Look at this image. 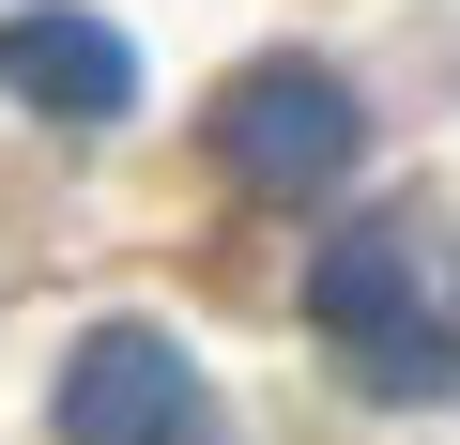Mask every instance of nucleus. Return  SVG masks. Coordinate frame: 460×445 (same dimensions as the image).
<instances>
[{
    "label": "nucleus",
    "mask_w": 460,
    "mask_h": 445,
    "mask_svg": "<svg viewBox=\"0 0 460 445\" xmlns=\"http://www.w3.org/2000/svg\"><path fill=\"white\" fill-rule=\"evenodd\" d=\"M307 323L338 338V369L368 399H445L460 384V292H429V231L414 215H353L307 262Z\"/></svg>",
    "instance_id": "obj_1"
},
{
    "label": "nucleus",
    "mask_w": 460,
    "mask_h": 445,
    "mask_svg": "<svg viewBox=\"0 0 460 445\" xmlns=\"http://www.w3.org/2000/svg\"><path fill=\"white\" fill-rule=\"evenodd\" d=\"M199 138H215V169L246 184V200H338L368 169V93L338 62H307V47H261V62L215 77Z\"/></svg>",
    "instance_id": "obj_2"
},
{
    "label": "nucleus",
    "mask_w": 460,
    "mask_h": 445,
    "mask_svg": "<svg viewBox=\"0 0 460 445\" xmlns=\"http://www.w3.org/2000/svg\"><path fill=\"white\" fill-rule=\"evenodd\" d=\"M47 430L62 445H215V384L169 323H93L47 384Z\"/></svg>",
    "instance_id": "obj_3"
},
{
    "label": "nucleus",
    "mask_w": 460,
    "mask_h": 445,
    "mask_svg": "<svg viewBox=\"0 0 460 445\" xmlns=\"http://www.w3.org/2000/svg\"><path fill=\"white\" fill-rule=\"evenodd\" d=\"M0 93H16L31 123H123L138 108V47H123V16H93V0H16L0 16Z\"/></svg>",
    "instance_id": "obj_4"
},
{
    "label": "nucleus",
    "mask_w": 460,
    "mask_h": 445,
    "mask_svg": "<svg viewBox=\"0 0 460 445\" xmlns=\"http://www.w3.org/2000/svg\"><path fill=\"white\" fill-rule=\"evenodd\" d=\"M215 445H230V430H215Z\"/></svg>",
    "instance_id": "obj_5"
}]
</instances>
